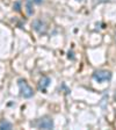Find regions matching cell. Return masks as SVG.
Masks as SVG:
<instances>
[{"mask_svg":"<svg viewBox=\"0 0 116 130\" xmlns=\"http://www.w3.org/2000/svg\"><path fill=\"white\" fill-rule=\"evenodd\" d=\"M31 125L38 128V129H52L54 128V121H52L51 117L45 116L37 120L36 122H32Z\"/></svg>","mask_w":116,"mask_h":130,"instance_id":"1","label":"cell"},{"mask_svg":"<svg viewBox=\"0 0 116 130\" xmlns=\"http://www.w3.org/2000/svg\"><path fill=\"white\" fill-rule=\"evenodd\" d=\"M18 84H19V88H20V92H21V95L23 98H31L34 95V91L32 88L27 84V81L24 80V79H19L18 81Z\"/></svg>","mask_w":116,"mask_h":130,"instance_id":"2","label":"cell"},{"mask_svg":"<svg viewBox=\"0 0 116 130\" xmlns=\"http://www.w3.org/2000/svg\"><path fill=\"white\" fill-rule=\"evenodd\" d=\"M93 78L94 80H96L97 83H103V81H108L111 79V73L109 71L106 70H100V71H95L93 73Z\"/></svg>","mask_w":116,"mask_h":130,"instance_id":"3","label":"cell"},{"mask_svg":"<svg viewBox=\"0 0 116 130\" xmlns=\"http://www.w3.org/2000/svg\"><path fill=\"white\" fill-rule=\"evenodd\" d=\"M50 78L49 77H43V78L40 80V83H38V89L40 91H42L43 93L46 92V88H48V86L50 85Z\"/></svg>","mask_w":116,"mask_h":130,"instance_id":"4","label":"cell"},{"mask_svg":"<svg viewBox=\"0 0 116 130\" xmlns=\"http://www.w3.org/2000/svg\"><path fill=\"white\" fill-rule=\"evenodd\" d=\"M44 0H26V8H27L28 15L32 14V5L35 4H42Z\"/></svg>","mask_w":116,"mask_h":130,"instance_id":"5","label":"cell"},{"mask_svg":"<svg viewBox=\"0 0 116 130\" xmlns=\"http://www.w3.org/2000/svg\"><path fill=\"white\" fill-rule=\"evenodd\" d=\"M32 26H34V29L37 30L38 32H45V30H46L45 24L41 21V20H36V21H34Z\"/></svg>","mask_w":116,"mask_h":130,"instance_id":"6","label":"cell"},{"mask_svg":"<svg viewBox=\"0 0 116 130\" xmlns=\"http://www.w3.org/2000/svg\"><path fill=\"white\" fill-rule=\"evenodd\" d=\"M12 128H13L12 123L7 122L6 120H4V121L0 122V129H12Z\"/></svg>","mask_w":116,"mask_h":130,"instance_id":"7","label":"cell"},{"mask_svg":"<svg viewBox=\"0 0 116 130\" xmlns=\"http://www.w3.org/2000/svg\"><path fill=\"white\" fill-rule=\"evenodd\" d=\"M115 100H116V94H115Z\"/></svg>","mask_w":116,"mask_h":130,"instance_id":"8","label":"cell"},{"mask_svg":"<svg viewBox=\"0 0 116 130\" xmlns=\"http://www.w3.org/2000/svg\"><path fill=\"white\" fill-rule=\"evenodd\" d=\"M78 1H81V0H78Z\"/></svg>","mask_w":116,"mask_h":130,"instance_id":"9","label":"cell"}]
</instances>
